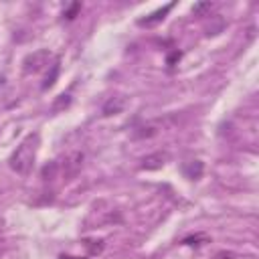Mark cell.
<instances>
[{
	"label": "cell",
	"mask_w": 259,
	"mask_h": 259,
	"mask_svg": "<svg viewBox=\"0 0 259 259\" xmlns=\"http://www.w3.org/2000/svg\"><path fill=\"white\" fill-rule=\"evenodd\" d=\"M210 8H212V2H196V4L192 6V12H194L196 16H204L206 12H210Z\"/></svg>",
	"instance_id": "13"
},
{
	"label": "cell",
	"mask_w": 259,
	"mask_h": 259,
	"mask_svg": "<svg viewBox=\"0 0 259 259\" xmlns=\"http://www.w3.org/2000/svg\"><path fill=\"white\" fill-rule=\"evenodd\" d=\"M217 259H255V255H241L235 251H219Z\"/></svg>",
	"instance_id": "10"
},
{
	"label": "cell",
	"mask_w": 259,
	"mask_h": 259,
	"mask_svg": "<svg viewBox=\"0 0 259 259\" xmlns=\"http://www.w3.org/2000/svg\"><path fill=\"white\" fill-rule=\"evenodd\" d=\"M79 10H81V2H73V4L63 12V16H65L67 20H73V18L77 16V12H79Z\"/></svg>",
	"instance_id": "15"
},
{
	"label": "cell",
	"mask_w": 259,
	"mask_h": 259,
	"mask_svg": "<svg viewBox=\"0 0 259 259\" xmlns=\"http://www.w3.org/2000/svg\"><path fill=\"white\" fill-rule=\"evenodd\" d=\"M182 172H184L186 178H190V180H198V178L202 176V172H204V164H202L200 160H190V162L184 164Z\"/></svg>",
	"instance_id": "6"
},
{
	"label": "cell",
	"mask_w": 259,
	"mask_h": 259,
	"mask_svg": "<svg viewBox=\"0 0 259 259\" xmlns=\"http://www.w3.org/2000/svg\"><path fill=\"white\" fill-rule=\"evenodd\" d=\"M83 245L89 249V255H99L105 247V243L101 239H97V241L95 239H83Z\"/></svg>",
	"instance_id": "9"
},
{
	"label": "cell",
	"mask_w": 259,
	"mask_h": 259,
	"mask_svg": "<svg viewBox=\"0 0 259 259\" xmlns=\"http://www.w3.org/2000/svg\"><path fill=\"white\" fill-rule=\"evenodd\" d=\"M166 160H168L166 152H154V154H148L142 160V168L144 170H160L166 164Z\"/></svg>",
	"instance_id": "5"
},
{
	"label": "cell",
	"mask_w": 259,
	"mask_h": 259,
	"mask_svg": "<svg viewBox=\"0 0 259 259\" xmlns=\"http://www.w3.org/2000/svg\"><path fill=\"white\" fill-rule=\"evenodd\" d=\"M123 107H125V97H121V95L111 97V99H107L105 105H103V115H115V113H119Z\"/></svg>",
	"instance_id": "7"
},
{
	"label": "cell",
	"mask_w": 259,
	"mask_h": 259,
	"mask_svg": "<svg viewBox=\"0 0 259 259\" xmlns=\"http://www.w3.org/2000/svg\"><path fill=\"white\" fill-rule=\"evenodd\" d=\"M49 61H51V51H49V49H38V51H34V53H30V55L24 57V61H22V71H24L26 75L38 73V71H42V69L49 65Z\"/></svg>",
	"instance_id": "3"
},
{
	"label": "cell",
	"mask_w": 259,
	"mask_h": 259,
	"mask_svg": "<svg viewBox=\"0 0 259 259\" xmlns=\"http://www.w3.org/2000/svg\"><path fill=\"white\" fill-rule=\"evenodd\" d=\"M172 6H174V4L170 2V4H166V6L158 8V10H154V12H152V14H148L146 18H140V20H138V24H140V26H154V24L162 22V20L166 18V14L172 10Z\"/></svg>",
	"instance_id": "4"
},
{
	"label": "cell",
	"mask_w": 259,
	"mask_h": 259,
	"mask_svg": "<svg viewBox=\"0 0 259 259\" xmlns=\"http://www.w3.org/2000/svg\"><path fill=\"white\" fill-rule=\"evenodd\" d=\"M83 160H85V154H83V152H79V150L69 152V154L63 158V162L59 164L61 176H63L65 180L75 178V176L81 172V168H83Z\"/></svg>",
	"instance_id": "2"
},
{
	"label": "cell",
	"mask_w": 259,
	"mask_h": 259,
	"mask_svg": "<svg viewBox=\"0 0 259 259\" xmlns=\"http://www.w3.org/2000/svg\"><path fill=\"white\" fill-rule=\"evenodd\" d=\"M57 172H59V162H51V164H47V166L42 168V172H40V174H42V178H45V180H53Z\"/></svg>",
	"instance_id": "11"
},
{
	"label": "cell",
	"mask_w": 259,
	"mask_h": 259,
	"mask_svg": "<svg viewBox=\"0 0 259 259\" xmlns=\"http://www.w3.org/2000/svg\"><path fill=\"white\" fill-rule=\"evenodd\" d=\"M38 134H28L18 146L16 150L12 152L8 164L14 172L18 174H28L30 168L34 166V160H36V152H38Z\"/></svg>",
	"instance_id": "1"
},
{
	"label": "cell",
	"mask_w": 259,
	"mask_h": 259,
	"mask_svg": "<svg viewBox=\"0 0 259 259\" xmlns=\"http://www.w3.org/2000/svg\"><path fill=\"white\" fill-rule=\"evenodd\" d=\"M71 105V95H59L57 97V101L53 103V111H61V109H65V107H69Z\"/></svg>",
	"instance_id": "12"
},
{
	"label": "cell",
	"mask_w": 259,
	"mask_h": 259,
	"mask_svg": "<svg viewBox=\"0 0 259 259\" xmlns=\"http://www.w3.org/2000/svg\"><path fill=\"white\" fill-rule=\"evenodd\" d=\"M59 259H85V257H77V255H67V253H63Z\"/></svg>",
	"instance_id": "16"
},
{
	"label": "cell",
	"mask_w": 259,
	"mask_h": 259,
	"mask_svg": "<svg viewBox=\"0 0 259 259\" xmlns=\"http://www.w3.org/2000/svg\"><path fill=\"white\" fill-rule=\"evenodd\" d=\"M57 75H59V61H55V65H53V71H51V75H47V81L42 83V89H49V87H53V83H55Z\"/></svg>",
	"instance_id": "14"
},
{
	"label": "cell",
	"mask_w": 259,
	"mask_h": 259,
	"mask_svg": "<svg viewBox=\"0 0 259 259\" xmlns=\"http://www.w3.org/2000/svg\"><path fill=\"white\" fill-rule=\"evenodd\" d=\"M204 243H210V239H208L206 235H202V233L182 239V245H188V247H200V245H204Z\"/></svg>",
	"instance_id": "8"
}]
</instances>
